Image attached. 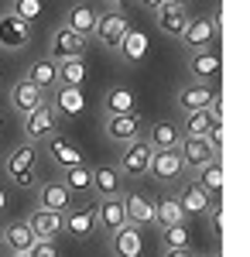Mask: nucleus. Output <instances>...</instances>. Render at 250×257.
Here are the masks:
<instances>
[{"mask_svg":"<svg viewBox=\"0 0 250 257\" xmlns=\"http://www.w3.org/2000/svg\"><path fill=\"white\" fill-rule=\"evenodd\" d=\"M0 127H4V113H0Z\"/></svg>","mask_w":250,"mask_h":257,"instance_id":"obj_47","label":"nucleus"},{"mask_svg":"<svg viewBox=\"0 0 250 257\" xmlns=\"http://www.w3.org/2000/svg\"><path fill=\"white\" fill-rule=\"evenodd\" d=\"M165 257H195V254L189 250V247H168V250H165Z\"/></svg>","mask_w":250,"mask_h":257,"instance_id":"obj_41","label":"nucleus"},{"mask_svg":"<svg viewBox=\"0 0 250 257\" xmlns=\"http://www.w3.org/2000/svg\"><path fill=\"white\" fill-rule=\"evenodd\" d=\"M55 113L58 117H79L86 110V96H82V86H55Z\"/></svg>","mask_w":250,"mask_h":257,"instance_id":"obj_19","label":"nucleus"},{"mask_svg":"<svg viewBox=\"0 0 250 257\" xmlns=\"http://www.w3.org/2000/svg\"><path fill=\"white\" fill-rule=\"evenodd\" d=\"M28 226L35 230V237L38 240H52L62 233V213H52V209H35L31 219H28Z\"/></svg>","mask_w":250,"mask_h":257,"instance_id":"obj_24","label":"nucleus"},{"mask_svg":"<svg viewBox=\"0 0 250 257\" xmlns=\"http://www.w3.org/2000/svg\"><path fill=\"white\" fill-rule=\"evenodd\" d=\"M35 158H38V151H35L31 141L18 144V148L7 155L4 172H7V178H11L18 189H31V185H35Z\"/></svg>","mask_w":250,"mask_h":257,"instance_id":"obj_1","label":"nucleus"},{"mask_svg":"<svg viewBox=\"0 0 250 257\" xmlns=\"http://www.w3.org/2000/svg\"><path fill=\"white\" fill-rule=\"evenodd\" d=\"M62 230H65L69 237H76V240H86L96 230L93 209H86V206H82V209H72V206H69V209L62 213Z\"/></svg>","mask_w":250,"mask_h":257,"instance_id":"obj_17","label":"nucleus"},{"mask_svg":"<svg viewBox=\"0 0 250 257\" xmlns=\"http://www.w3.org/2000/svg\"><path fill=\"white\" fill-rule=\"evenodd\" d=\"M72 206V192L62 182H45L38 192V209H52V213H65Z\"/></svg>","mask_w":250,"mask_h":257,"instance_id":"obj_21","label":"nucleus"},{"mask_svg":"<svg viewBox=\"0 0 250 257\" xmlns=\"http://www.w3.org/2000/svg\"><path fill=\"white\" fill-rule=\"evenodd\" d=\"M178 202L185 209V216H206L212 206V192H206L199 182H189L182 192H178Z\"/></svg>","mask_w":250,"mask_h":257,"instance_id":"obj_18","label":"nucleus"},{"mask_svg":"<svg viewBox=\"0 0 250 257\" xmlns=\"http://www.w3.org/2000/svg\"><path fill=\"white\" fill-rule=\"evenodd\" d=\"M209 230H212V237H223V206H209Z\"/></svg>","mask_w":250,"mask_h":257,"instance_id":"obj_38","label":"nucleus"},{"mask_svg":"<svg viewBox=\"0 0 250 257\" xmlns=\"http://www.w3.org/2000/svg\"><path fill=\"white\" fill-rule=\"evenodd\" d=\"M206 138H209V144L216 148V151H219V155H223V141H226V134H223V123H212Z\"/></svg>","mask_w":250,"mask_h":257,"instance_id":"obj_40","label":"nucleus"},{"mask_svg":"<svg viewBox=\"0 0 250 257\" xmlns=\"http://www.w3.org/2000/svg\"><path fill=\"white\" fill-rule=\"evenodd\" d=\"M11 257H31V254H11Z\"/></svg>","mask_w":250,"mask_h":257,"instance_id":"obj_46","label":"nucleus"},{"mask_svg":"<svg viewBox=\"0 0 250 257\" xmlns=\"http://www.w3.org/2000/svg\"><path fill=\"white\" fill-rule=\"evenodd\" d=\"M58 127V113L55 106L45 99L41 106H35L31 113H24V138L31 141V144H38V141H45L48 134H55Z\"/></svg>","mask_w":250,"mask_h":257,"instance_id":"obj_3","label":"nucleus"},{"mask_svg":"<svg viewBox=\"0 0 250 257\" xmlns=\"http://www.w3.org/2000/svg\"><path fill=\"white\" fill-rule=\"evenodd\" d=\"M216 35H219V24H216V21L189 18L185 31H182V41H185L192 52H199V48H212V45H216Z\"/></svg>","mask_w":250,"mask_h":257,"instance_id":"obj_11","label":"nucleus"},{"mask_svg":"<svg viewBox=\"0 0 250 257\" xmlns=\"http://www.w3.org/2000/svg\"><path fill=\"white\" fill-rule=\"evenodd\" d=\"M178 155H182V165L185 168H202L206 161H212L219 151L209 144V138H189V134H182V144H178Z\"/></svg>","mask_w":250,"mask_h":257,"instance_id":"obj_10","label":"nucleus"},{"mask_svg":"<svg viewBox=\"0 0 250 257\" xmlns=\"http://www.w3.org/2000/svg\"><path fill=\"white\" fill-rule=\"evenodd\" d=\"M93 219H96L99 230H106V233H113L120 230L123 223H131L127 219V209H123V199L120 196H103L99 199V206L93 209Z\"/></svg>","mask_w":250,"mask_h":257,"instance_id":"obj_9","label":"nucleus"},{"mask_svg":"<svg viewBox=\"0 0 250 257\" xmlns=\"http://www.w3.org/2000/svg\"><path fill=\"white\" fill-rule=\"evenodd\" d=\"M141 117L137 113H106V138L113 144H127V141L141 138Z\"/></svg>","mask_w":250,"mask_h":257,"instance_id":"obj_14","label":"nucleus"},{"mask_svg":"<svg viewBox=\"0 0 250 257\" xmlns=\"http://www.w3.org/2000/svg\"><path fill=\"white\" fill-rule=\"evenodd\" d=\"M0 243H4V230H0Z\"/></svg>","mask_w":250,"mask_h":257,"instance_id":"obj_48","label":"nucleus"},{"mask_svg":"<svg viewBox=\"0 0 250 257\" xmlns=\"http://www.w3.org/2000/svg\"><path fill=\"white\" fill-rule=\"evenodd\" d=\"M219 69H223V59L212 48H199L189 55V72H195V79H212Z\"/></svg>","mask_w":250,"mask_h":257,"instance_id":"obj_25","label":"nucleus"},{"mask_svg":"<svg viewBox=\"0 0 250 257\" xmlns=\"http://www.w3.org/2000/svg\"><path fill=\"white\" fill-rule=\"evenodd\" d=\"M131 31V21L123 11H106V14H96V28H93V38L106 48H116L120 38Z\"/></svg>","mask_w":250,"mask_h":257,"instance_id":"obj_5","label":"nucleus"},{"mask_svg":"<svg viewBox=\"0 0 250 257\" xmlns=\"http://www.w3.org/2000/svg\"><path fill=\"white\" fill-rule=\"evenodd\" d=\"M11 11H14L18 18H24V21H31V24H35V21L41 18V11H45V4H41V0H14V7H11Z\"/></svg>","mask_w":250,"mask_h":257,"instance_id":"obj_37","label":"nucleus"},{"mask_svg":"<svg viewBox=\"0 0 250 257\" xmlns=\"http://www.w3.org/2000/svg\"><path fill=\"white\" fill-rule=\"evenodd\" d=\"M103 4H106V7H110V11H123V7H127V4H131V0H103Z\"/></svg>","mask_w":250,"mask_h":257,"instance_id":"obj_42","label":"nucleus"},{"mask_svg":"<svg viewBox=\"0 0 250 257\" xmlns=\"http://www.w3.org/2000/svg\"><path fill=\"white\" fill-rule=\"evenodd\" d=\"M103 110L106 113H137V96L131 86H110L103 96Z\"/></svg>","mask_w":250,"mask_h":257,"instance_id":"obj_23","label":"nucleus"},{"mask_svg":"<svg viewBox=\"0 0 250 257\" xmlns=\"http://www.w3.org/2000/svg\"><path fill=\"white\" fill-rule=\"evenodd\" d=\"M120 172H116L113 165H103V168H93V192L103 196H120Z\"/></svg>","mask_w":250,"mask_h":257,"instance_id":"obj_31","label":"nucleus"},{"mask_svg":"<svg viewBox=\"0 0 250 257\" xmlns=\"http://www.w3.org/2000/svg\"><path fill=\"white\" fill-rule=\"evenodd\" d=\"M4 206H7V192L0 189V213H4Z\"/></svg>","mask_w":250,"mask_h":257,"instance_id":"obj_44","label":"nucleus"},{"mask_svg":"<svg viewBox=\"0 0 250 257\" xmlns=\"http://www.w3.org/2000/svg\"><path fill=\"white\" fill-rule=\"evenodd\" d=\"M212 123H216V120L209 117V110H195V113H185L182 134H189V138H206Z\"/></svg>","mask_w":250,"mask_h":257,"instance_id":"obj_35","label":"nucleus"},{"mask_svg":"<svg viewBox=\"0 0 250 257\" xmlns=\"http://www.w3.org/2000/svg\"><path fill=\"white\" fill-rule=\"evenodd\" d=\"M62 185H65L69 192H89V189H93V168H86V165L62 168Z\"/></svg>","mask_w":250,"mask_h":257,"instance_id":"obj_33","label":"nucleus"},{"mask_svg":"<svg viewBox=\"0 0 250 257\" xmlns=\"http://www.w3.org/2000/svg\"><path fill=\"white\" fill-rule=\"evenodd\" d=\"M212 96H216V89L209 86V79H192L189 86L178 89V99L175 103H178L182 113H195V110H206Z\"/></svg>","mask_w":250,"mask_h":257,"instance_id":"obj_8","label":"nucleus"},{"mask_svg":"<svg viewBox=\"0 0 250 257\" xmlns=\"http://www.w3.org/2000/svg\"><path fill=\"white\" fill-rule=\"evenodd\" d=\"M86 52V38L82 35H76L72 28H65V24H58L55 35H52V45H48V59H79Z\"/></svg>","mask_w":250,"mask_h":257,"instance_id":"obj_7","label":"nucleus"},{"mask_svg":"<svg viewBox=\"0 0 250 257\" xmlns=\"http://www.w3.org/2000/svg\"><path fill=\"white\" fill-rule=\"evenodd\" d=\"M45 144H48V155H52V161H55L58 168L82 165V148H79L69 134H48V138H45Z\"/></svg>","mask_w":250,"mask_h":257,"instance_id":"obj_12","label":"nucleus"},{"mask_svg":"<svg viewBox=\"0 0 250 257\" xmlns=\"http://www.w3.org/2000/svg\"><path fill=\"white\" fill-rule=\"evenodd\" d=\"M172 4H182V7H185V4H189V0H172Z\"/></svg>","mask_w":250,"mask_h":257,"instance_id":"obj_45","label":"nucleus"},{"mask_svg":"<svg viewBox=\"0 0 250 257\" xmlns=\"http://www.w3.org/2000/svg\"><path fill=\"white\" fill-rule=\"evenodd\" d=\"M154 24H158V31H165L168 38H182V31H185V24H189V11H185L182 4L161 0V4L154 7Z\"/></svg>","mask_w":250,"mask_h":257,"instance_id":"obj_6","label":"nucleus"},{"mask_svg":"<svg viewBox=\"0 0 250 257\" xmlns=\"http://www.w3.org/2000/svg\"><path fill=\"white\" fill-rule=\"evenodd\" d=\"M110 250H113V257H141V250H144L141 226H134V223H123L120 230H113Z\"/></svg>","mask_w":250,"mask_h":257,"instance_id":"obj_15","label":"nucleus"},{"mask_svg":"<svg viewBox=\"0 0 250 257\" xmlns=\"http://www.w3.org/2000/svg\"><path fill=\"white\" fill-rule=\"evenodd\" d=\"M123 199V209H127V219L134 223V226H148L154 223V199L144 196V192H127Z\"/></svg>","mask_w":250,"mask_h":257,"instance_id":"obj_20","label":"nucleus"},{"mask_svg":"<svg viewBox=\"0 0 250 257\" xmlns=\"http://www.w3.org/2000/svg\"><path fill=\"white\" fill-rule=\"evenodd\" d=\"M158 4H161V0H141V7H151V11L158 7Z\"/></svg>","mask_w":250,"mask_h":257,"instance_id":"obj_43","label":"nucleus"},{"mask_svg":"<svg viewBox=\"0 0 250 257\" xmlns=\"http://www.w3.org/2000/svg\"><path fill=\"white\" fill-rule=\"evenodd\" d=\"M185 172L182 165V155L178 148H168V151H154L151 155V165H148V175H154L158 182H175V178Z\"/></svg>","mask_w":250,"mask_h":257,"instance_id":"obj_13","label":"nucleus"},{"mask_svg":"<svg viewBox=\"0 0 250 257\" xmlns=\"http://www.w3.org/2000/svg\"><path fill=\"white\" fill-rule=\"evenodd\" d=\"M28 254H31V257H58V250H55V243H52V240H38Z\"/></svg>","mask_w":250,"mask_h":257,"instance_id":"obj_39","label":"nucleus"},{"mask_svg":"<svg viewBox=\"0 0 250 257\" xmlns=\"http://www.w3.org/2000/svg\"><path fill=\"white\" fill-rule=\"evenodd\" d=\"M65 28H72L76 35L89 38V35H93V28H96V11H93V7H86V4H76V7L65 14Z\"/></svg>","mask_w":250,"mask_h":257,"instance_id":"obj_30","label":"nucleus"},{"mask_svg":"<svg viewBox=\"0 0 250 257\" xmlns=\"http://www.w3.org/2000/svg\"><path fill=\"white\" fill-rule=\"evenodd\" d=\"M86 59L79 55V59H62L58 62V82L55 86H82L86 82Z\"/></svg>","mask_w":250,"mask_h":257,"instance_id":"obj_32","label":"nucleus"},{"mask_svg":"<svg viewBox=\"0 0 250 257\" xmlns=\"http://www.w3.org/2000/svg\"><path fill=\"white\" fill-rule=\"evenodd\" d=\"M148 48H151V41H148L144 31H127V35L120 38V45H116V55L123 62H141L148 55Z\"/></svg>","mask_w":250,"mask_h":257,"instance_id":"obj_27","label":"nucleus"},{"mask_svg":"<svg viewBox=\"0 0 250 257\" xmlns=\"http://www.w3.org/2000/svg\"><path fill=\"white\" fill-rule=\"evenodd\" d=\"M45 103V89H38L35 82H28V79H21V82H14L11 86V106L18 110L21 117L24 113H31L35 106H41Z\"/></svg>","mask_w":250,"mask_h":257,"instance_id":"obj_16","label":"nucleus"},{"mask_svg":"<svg viewBox=\"0 0 250 257\" xmlns=\"http://www.w3.org/2000/svg\"><path fill=\"white\" fill-rule=\"evenodd\" d=\"M202 257H216V254H202Z\"/></svg>","mask_w":250,"mask_h":257,"instance_id":"obj_49","label":"nucleus"},{"mask_svg":"<svg viewBox=\"0 0 250 257\" xmlns=\"http://www.w3.org/2000/svg\"><path fill=\"white\" fill-rule=\"evenodd\" d=\"M151 148L154 151H168V148H178L182 144V127H175L172 120H158L151 127Z\"/></svg>","mask_w":250,"mask_h":257,"instance_id":"obj_28","label":"nucleus"},{"mask_svg":"<svg viewBox=\"0 0 250 257\" xmlns=\"http://www.w3.org/2000/svg\"><path fill=\"white\" fill-rule=\"evenodd\" d=\"M31 41V21L18 18L14 11L0 14V48L4 52H21Z\"/></svg>","mask_w":250,"mask_h":257,"instance_id":"obj_4","label":"nucleus"},{"mask_svg":"<svg viewBox=\"0 0 250 257\" xmlns=\"http://www.w3.org/2000/svg\"><path fill=\"white\" fill-rule=\"evenodd\" d=\"M161 243H165V250H168V247H189V226H185V223L165 226V230H161Z\"/></svg>","mask_w":250,"mask_h":257,"instance_id":"obj_36","label":"nucleus"},{"mask_svg":"<svg viewBox=\"0 0 250 257\" xmlns=\"http://www.w3.org/2000/svg\"><path fill=\"white\" fill-rule=\"evenodd\" d=\"M28 82H35L38 89H55V82H58V62L55 59H38V62H31V69H28V76H24Z\"/></svg>","mask_w":250,"mask_h":257,"instance_id":"obj_26","label":"nucleus"},{"mask_svg":"<svg viewBox=\"0 0 250 257\" xmlns=\"http://www.w3.org/2000/svg\"><path fill=\"white\" fill-rule=\"evenodd\" d=\"M4 243L11 247V254H28L38 237H35V230L28 226V219H18V223H11L7 230H4Z\"/></svg>","mask_w":250,"mask_h":257,"instance_id":"obj_22","label":"nucleus"},{"mask_svg":"<svg viewBox=\"0 0 250 257\" xmlns=\"http://www.w3.org/2000/svg\"><path fill=\"white\" fill-rule=\"evenodd\" d=\"M151 155H154L151 141H144V138L127 141V144H123V155H120V168H116V172H123V175H131V178L148 175Z\"/></svg>","mask_w":250,"mask_h":257,"instance_id":"obj_2","label":"nucleus"},{"mask_svg":"<svg viewBox=\"0 0 250 257\" xmlns=\"http://www.w3.org/2000/svg\"><path fill=\"white\" fill-rule=\"evenodd\" d=\"M154 223L165 230V226H172V223H185V209H182V202L178 196H165L154 202Z\"/></svg>","mask_w":250,"mask_h":257,"instance_id":"obj_29","label":"nucleus"},{"mask_svg":"<svg viewBox=\"0 0 250 257\" xmlns=\"http://www.w3.org/2000/svg\"><path fill=\"white\" fill-rule=\"evenodd\" d=\"M195 172H199L195 182H199L206 192H212V196H216V192H223V165H219V158L206 161V165H202V168H195Z\"/></svg>","mask_w":250,"mask_h":257,"instance_id":"obj_34","label":"nucleus"}]
</instances>
